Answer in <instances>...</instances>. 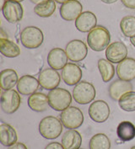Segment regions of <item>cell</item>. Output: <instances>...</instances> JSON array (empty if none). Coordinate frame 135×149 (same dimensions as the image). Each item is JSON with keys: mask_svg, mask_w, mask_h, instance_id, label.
<instances>
[{"mask_svg": "<svg viewBox=\"0 0 135 149\" xmlns=\"http://www.w3.org/2000/svg\"><path fill=\"white\" fill-rule=\"evenodd\" d=\"M110 40V32L106 28L101 25L95 26L92 31L88 33V46L95 52H102L106 49L109 46Z\"/></svg>", "mask_w": 135, "mask_h": 149, "instance_id": "obj_1", "label": "cell"}, {"mask_svg": "<svg viewBox=\"0 0 135 149\" xmlns=\"http://www.w3.org/2000/svg\"><path fill=\"white\" fill-rule=\"evenodd\" d=\"M48 95L49 105L56 111H63L69 107L72 102V95L67 89L56 88L50 90Z\"/></svg>", "mask_w": 135, "mask_h": 149, "instance_id": "obj_2", "label": "cell"}, {"mask_svg": "<svg viewBox=\"0 0 135 149\" xmlns=\"http://www.w3.org/2000/svg\"><path fill=\"white\" fill-rule=\"evenodd\" d=\"M63 126L61 120L57 117L47 116L43 118L39 123V132L44 138L52 140L61 135Z\"/></svg>", "mask_w": 135, "mask_h": 149, "instance_id": "obj_3", "label": "cell"}, {"mask_svg": "<svg viewBox=\"0 0 135 149\" xmlns=\"http://www.w3.org/2000/svg\"><path fill=\"white\" fill-rule=\"evenodd\" d=\"M96 91L94 85L86 81H81L73 89V98L80 104H87L95 98Z\"/></svg>", "mask_w": 135, "mask_h": 149, "instance_id": "obj_4", "label": "cell"}, {"mask_svg": "<svg viewBox=\"0 0 135 149\" xmlns=\"http://www.w3.org/2000/svg\"><path fill=\"white\" fill-rule=\"evenodd\" d=\"M43 39V33L36 26H27L20 33L21 43L28 49H36L41 47Z\"/></svg>", "mask_w": 135, "mask_h": 149, "instance_id": "obj_5", "label": "cell"}, {"mask_svg": "<svg viewBox=\"0 0 135 149\" xmlns=\"http://www.w3.org/2000/svg\"><path fill=\"white\" fill-rule=\"evenodd\" d=\"M60 119L64 127L74 130L82 126L84 122V115L78 107L69 106L62 111Z\"/></svg>", "mask_w": 135, "mask_h": 149, "instance_id": "obj_6", "label": "cell"}, {"mask_svg": "<svg viewBox=\"0 0 135 149\" xmlns=\"http://www.w3.org/2000/svg\"><path fill=\"white\" fill-rule=\"evenodd\" d=\"M1 108L6 114H14L20 106L21 98L15 89L5 90L1 95Z\"/></svg>", "mask_w": 135, "mask_h": 149, "instance_id": "obj_7", "label": "cell"}, {"mask_svg": "<svg viewBox=\"0 0 135 149\" xmlns=\"http://www.w3.org/2000/svg\"><path fill=\"white\" fill-rule=\"evenodd\" d=\"M65 52L70 61L79 63L86 57L88 48L84 41L80 40H73L67 44Z\"/></svg>", "mask_w": 135, "mask_h": 149, "instance_id": "obj_8", "label": "cell"}, {"mask_svg": "<svg viewBox=\"0 0 135 149\" xmlns=\"http://www.w3.org/2000/svg\"><path fill=\"white\" fill-rule=\"evenodd\" d=\"M2 12L8 23L15 24L23 18L24 10L21 3L13 0H8L2 8Z\"/></svg>", "mask_w": 135, "mask_h": 149, "instance_id": "obj_9", "label": "cell"}, {"mask_svg": "<svg viewBox=\"0 0 135 149\" xmlns=\"http://www.w3.org/2000/svg\"><path fill=\"white\" fill-rule=\"evenodd\" d=\"M89 116L95 122L103 123L109 118L110 107L104 100H95L89 108Z\"/></svg>", "mask_w": 135, "mask_h": 149, "instance_id": "obj_10", "label": "cell"}, {"mask_svg": "<svg viewBox=\"0 0 135 149\" xmlns=\"http://www.w3.org/2000/svg\"><path fill=\"white\" fill-rule=\"evenodd\" d=\"M38 81L40 85L44 89L52 90L60 84L61 77L57 71L53 68H46L41 72L38 77Z\"/></svg>", "mask_w": 135, "mask_h": 149, "instance_id": "obj_11", "label": "cell"}, {"mask_svg": "<svg viewBox=\"0 0 135 149\" xmlns=\"http://www.w3.org/2000/svg\"><path fill=\"white\" fill-rule=\"evenodd\" d=\"M127 48L121 41H114L106 49V56L111 63H120L127 58Z\"/></svg>", "mask_w": 135, "mask_h": 149, "instance_id": "obj_12", "label": "cell"}, {"mask_svg": "<svg viewBox=\"0 0 135 149\" xmlns=\"http://www.w3.org/2000/svg\"><path fill=\"white\" fill-rule=\"evenodd\" d=\"M83 6L78 0H69L60 7V15L67 21H73L82 14Z\"/></svg>", "mask_w": 135, "mask_h": 149, "instance_id": "obj_13", "label": "cell"}, {"mask_svg": "<svg viewBox=\"0 0 135 149\" xmlns=\"http://www.w3.org/2000/svg\"><path fill=\"white\" fill-rule=\"evenodd\" d=\"M61 76L67 85L73 86L79 84L82 79V70L74 63H68L62 69Z\"/></svg>", "mask_w": 135, "mask_h": 149, "instance_id": "obj_14", "label": "cell"}, {"mask_svg": "<svg viewBox=\"0 0 135 149\" xmlns=\"http://www.w3.org/2000/svg\"><path fill=\"white\" fill-rule=\"evenodd\" d=\"M68 56L62 48L56 47L50 51L48 56V63L51 68L55 70L63 69L68 64Z\"/></svg>", "mask_w": 135, "mask_h": 149, "instance_id": "obj_15", "label": "cell"}, {"mask_svg": "<svg viewBox=\"0 0 135 149\" xmlns=\"http://www.w3.org/2000/svg\"><path fill=\"white\" fill-rule=\"evenodd\" d=\"M117 74L119 79L124 81H132L135 79V60L128 57L118 63L117 67Z\"/></svg>", "mask_w": 135, "mask_h": 149, "instance_id": "obj_16", "label": "cell"}, {"mask_svg": "<svg viewBox=\"0 0 135 149\" xmlns=\"http://www.w3.org/2000/svg\"><path fill=\"white\" fill-rule=\"evenodd\" d=\"M132 90H133V85L130 82L124 81L122 79H117L110 84L108 88V93L113 100L118 101L122 95Z\"/></svg>", "mask_w": 135, "mask_h": 149, "instance_id": "obj_17", "label": "cell"}, {"mask_svg": "<svg viewBox=\"0 0 135 149\" xmlns=\"http://www.w3.org/2000/svg\"><path fill=\"white\" fill-rule=\"evenodd\" d=\"M97 23L96 16L90 11L83 12L75 20V27L80 32L86 33L92 31Z\"/></svg>", "mask_w": 135, "mask_h": 149, "instance_id": "obj_18", "label": "cell"}, {"mask_svg": "<svg viewBox=\"0 0 135 149\" xmlns=\"http://www.w3.org/2000/svg\"><path fill=\"white\" fill-rule=\"evenodd\" d=\"M39 81L31 75H24L19 79L17 84L18 92L23 95H31L36 93L39 88Z\"/></svg>", "mask_w": 135, "mask_h": 149, "instance_id": "obj_19", "label": "cell"}, {"mask_svg": "<svg viewBox=\"0 0 135 149\" xmlns=\"http://www.w3.org/2000/svg\"><path fill=\"white\" fill-rule=\"evenodd\" d=\"M28 106L36 112H43L48 110L49 105L48 95L43 93H34L28 99Z\"/></svg>", "mask_w": 135, "mask_h": 149, "instance_id": "obj_20", "label": "cell"}, {"mask_svg": "<svg viewBox=\"0 0 135 149\" xmlns=\"http://www.w3.org/2000/svg\"><path fill=\"white\" fill-rule=\"evenodd\" d=\"M82 144V136L76 130L65 132L62 137V145L64 149H79Z\"/></svg>", "mask_w": 135, "mask_h": 149, "instance_id": "obj_21", "label": "cell"}, {"mask_svg": "<svg viewBox=\"0 0 135 149\" xmlns=\"http://www.w3.org/2000/svg\"><path fill=\"white\" fill-rule=\"evenodd\" d=\"M18 139L15 129L6 123L0 125V141L5 147H10L15 144Z\"/></svg>", "mask_w": 135, "mask_h": 149, "instance_id": "obj_22", "label": "cell"}, {"mask_svg": "<svg viewBox=\"0 0 135 149\" xmlns=\"http://www.w3.org/2000/svg\"><path fill=\"white\" fill-rule=\"evenodd\" d=\"M19 82L18 74L14 69H4L0 73V84L3 90L12 89Z\"/></svg>", "mask_w": 135, "mask_h": 149, "instance_id": "obj_23", "label": "cell"}, {"mask_svg": "<svg viewBox=\"0 0 135 149\" xmlns=\"http://www.w3.org/2000/svg\"><path fill=\"white\" fill-rule=\"evenodd\" d=\"M0 52L6 57L14 58L20 55V48L14 41L8 38L0 39Z\"/></svg>", "mask_w": 135, "mask_h": 149, "instance_id": "obj_24", "label": "cell"}, {"mask_svg": "<svg viewBox=\"0 0 135 149\" xmlns=\"http://www.w3.org/2000/svg\"><path fill=\"white\" fill-rule=\"evenodd\" d=\"M117 134L121 141H131L135 137V126L127 120L122 121L117 128Z\"/></svg>", "mask_w": 135, "mask_h": 149, "instance_id": "obj_25", "label": "cell"}, {"mask_svg": "<svg viewBox=\"0 0 135 149\" xmlns=\"http://www.w3.org/2000/svg\"><path fill=\"white\" fill-rule=\"evenodd\" d=\"M98 69L105 83L110 82L115 75V68L107 59H100L98 61Z\"/></svg>", "mask_w": 135, "mask_h": 149, "instance_id": "obj_26", "label": "cell"}, {"mask_svg": "<svg viewBox=\"0 0 135 149\" xmlns=\"http://www.w3.org/2000/svg\"><path fill=\"white\" fill-rule=\"evenodd\" d=\"M56 10V3L54 0H47L34 8V12L36 15L41 18H48L52 16Z\"/></svg>", "mask_w": 135, "mask_h": 149, "instance_id": "obj_27", "label": "cell"}, {"mask_svg": "<svg viewBox=\"0 0 135 149\" xmlns=\"http://www.w3.org/2000/svg\"><path fill=\"white\" fill-rule=\"evenodd\" d=\"M111 141L103 133L95 134L90 141V149H110Z\"/></svg>", "mask_w": 135, "mask_h": 149, "instance_id": "obj_28", "label": "cell"}, {"mask_svg": "<svg viewBox=\"0 0 135 149\" xmlns=\"http://www.w3.org/2000/svg\"><path fill=\"white\" fill-rule=\"evenodd\" d=\"M120 29L122 34L127 37H133L135 36V17L127 15L123 17L120 22Z\"/></svg>", "mask_w": 135, "mask_h": 149, "instance_id": "obj_29", "label": "cell"}, {"mask_svg": "<svg viewBox=\"0 0 135 149\" xmlns=\"http://www.w3.org/2000/svg\"><path fill=\"white\" fill-rule=\"evenodd\" d=\"M118 104L122 110L125 111H134L135 110V92L130 91L122 95L118 100Z\"/></svg>", "mask_w": 135, "mask_h": 149, "instance_id": "obj_30", "label": "cell"}, {"mask_svg": "<svg viewBox=\"0 0 135 149\" xmlns=\"http://www.w3.org/2000/svg\"><path fill=\"white\" fill-rule=\"evenodd\" d=\"M45 149H64L63 145L57 141H53L49 143L48 146L45 148Z\"/></svg>", "mask_w": 135, "mask_h": 149, "instance_id": "obj_31", "label": "cell"}, {"mask_svg": "<svg viewBox=\"0 0 135 149\" xmlns=\"http://www.w3.org/2000/svg\"><path fill=\"white\" fill-rule=\"evenodd\" d=\"M121 1L125 7L131 9L135 8V0H121Z\"/></svg>", "mask_w": 135, "mask_h": 149, "instance_id": "obj_32", "label": "cell"}, {"mask_svg": "<svg viewBox=\"0 0 135 149\" xmlns=\"http://www.w3.org/2000/svg\"><path fill=\"white\" fill-rule=\"evenodd\" d=\"M8 149H28L27 147L24 145V143H21V142H16L15 144L10 146Z\"/></svg>", "mask_w": 135, "mask_h": 149, "instance_id": "obj_33", "label": "cell"}, {"mask_svg": "<svg viewBox=\"0 0 135 149\" xmlns=\"http://www.w3.org/2000/svg\"><path fill=\"white\" fill-rule=\"evenodd\" d=\"M101 1L103 2L104 3H106V4H111V3H116L118 0H101Z\"/></svg>", "mask_w": 135, "mask_h": 149, "instance_id": "obj_34", "label": "cell"}, {"mask_svg": "<svg viewBox=\"0 0 135 149\" xmlns=\"http://www.w3.org/2000/svg\"><path fill=\"white\" fill-rule=\"evenodd\" d=\"M30 1L33 3H35V4H39L41 3H42L44 1H47V0H30Z\"/></svg>", "mask_w": 135, "mask_h": 149, "instance_id": "obj_35", "label": "cell"}, {"mask_svg": "<svg viewBox=\"0 0 135 149\" xmlns=\"http://www.w3.org/2000/svg\"><path fill=\"white\" fill-rule=\"evenodd\" d=\"M55 2H57V3H65L66 2H68V1H69V0H54Z\"/></svg>", "mask_w": 135, "mask_h": 149, "instance_id": "obj_36", "label": "cell"}, {"mask_svg": "<svg viewBox=\"0 0 135 149\" xmlns=\"http://www.w3.org/2000/svg\"><path fill=\"white\" fill-rule=\"evenodd\" d=\"M130 41H131V43L133 44V46L135 47V36L130 38Z\"/></svg>", "mask_w": 135, "mask_h": 149, "instance_id": "obj_37", "label": "cell"}, {"mask_svg": "<svg viewBox=\"0 0 135 149\" xmlns=\"http://www.w3.org/2000/svg\"><path fill=\"white\" fill-rule=\"evenodd\" d=\"M7 2V0H1V8H3V6L4 5V3Z\"/></svg>", "mask_w": 135, "mask_h": 149, "instance_id": "obj_38", "label": "cell"}, {"mask_svg": "<svg viewBox=\"0 0 135 149\" xmlns=\"http://www.w3.org/2000/svg\"><path fill=\"white\" fill-rule=\"evenodd\" d=\"M13 1H16V2H20V3H21L22 1H24V0H13Z\"/></svg>", "mask_w": 135, "mask_h": 149, "instance_id": "obj_39", "label": "cell"}, {"mask_svg": "<svg viewBox=\"0 0 135 149\" xmlns=\"http://www.w3.org/2000/svg\"><path fill=\"white\" fill-rule=\"evenodd\" d=\"M131 149H135V147H133V148H131Z\"/></svg>", "mask_w": 135, "mask_h": 149, "instance_id": "obj_40", "label": "cell"}, {"mask_svg": "<svg viewBox=\"0 0 135 149\" xmlns=\"http://www.w3.org/2000/svg\"><path fill=\"white\" fill-rule=\"evenodd\" d=\"M79 149H83V148H79Z\"/></svg>", "mask_w": 135, "mask_h": 149, "instance_id": "obj_41", "label": "cell"}]
</instances>
